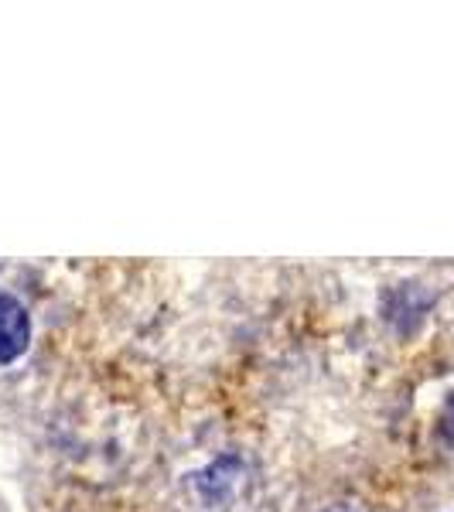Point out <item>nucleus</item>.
I'll return each instance as SVG.
<instances>
[{
	"mask_svg": "<svg viewBox=\"0 0 454 512\" xmlns=\"http://www.w3.org/2000/svg\"><path fill=\"white\" fill-rule=\"evenodd\" d=\"M31 342V318L18 297L0 291V366L24 355Z\"/></svg>",
	"mask_w": 454,
	"mask_h": 512,
	"instance_id": "1",
	"label": "nucleus"
},
{
	"mask_svg": "<svg viewBox=\"0 0 454 512\" xmlns=\"http://www.w3.org/2000/svg\"><path fill=\"white\" fill-rule=\"evenodd\" d=\"M441 431L444 437L454 444V393L448 396V403H444V417H441Z\"/></svg>",
	"mask_w": 454,
	"mask_h": 512,
	"instance_id": "2",
	"label": "nucleus"
}]
</instances>
